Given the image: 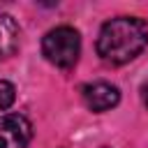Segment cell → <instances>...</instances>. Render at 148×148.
Segmentation results:
<instances>
[{"label":"cell","mask_w":148,"mask_h":148,"mask_svg":"<svg viewBox=\"0 0 148 148\" xmlns=\"http://www.w3.org/2000/svg\"><path fill=\"white\" fill-rule=\"evenodd\" d=\"M32 139V125L23 113L0 116V148H25Z\"/></svg>","instance_id":"3"},{"label":"cell","mask_w":148,"mask_h":148,"mask_svg":"<svg viewBox=\"0 0 148 148\" xmlns=\"http://www.w3.org/2000/svg\"><path fill=\"white\" fill-rule=\"evenodd\" d=\"M148 44V23L139 16H116L99 28L97 56L109 65L134 60Z\"/></svg>","instance_id":"1"},{"label":"cell","mask_w":148,"mask_h":148,"mask_svg":"<svg viewBox=\"0 0 148 148\" xmlns=\"http://www.w3.org/2000/svg\"><path fill=\"white\" fill-rule=\"evenodd\" d=\"M21 42V28L12 14H0V60L16 53Z\"/></svg>","instance_id":"5"},{"label":"cell","mask_w":148,"mask_h":148,"mask_svg":"<svg viewBox=\"0 0 148 148\" xmlns=\"http://www.w3.org/2000/svg\"><path fill=\"white\" fill-rule=\"evenodd\" d=\"M102 148H109V146H102Z\"/></svg>","instance_id":"8"},{"label":"cell","mask_w":148,"mask_h":148,"mask_svg":"<svg viewBox=\"0 0 148 148\" xmlns=\"http://www.w3.org/2000/svg\"><path fill=\"white\" fill-rule=\"evenodd\" d=\"M16 99V88L12 81H5L0 79V111H7Z\"/></svg>","instance_id":"6"},{"label":"cell","mask_w":148,"mask_h":148,"mask_svg":"<svg viewBox=\"0 0 148 148\" xmlns=\"http://www.w3.org/2000/svg\"><path fill=\"white\" fill-rule=\"evenodd\" d=\"M42 53L51 65H56L60 69L72 67L81 53L79 30H74L72 25H58V28L49 30L42 39Z\"/></svg>","instance_id":"2"},{"label":"cell","mask_w":148,"mask_h":148,"mask_svg":"<svg viewBox=\"0 0 148 148\" xmlns=\"http://www.w3.org/2000/svg\"><path fill=\"white\" fill-rule=\"evenodd\" d=\"M81 97H83V104L95 111V113H104L113 106H118L120 102V90L109 83V81H92V83H86L81 88Z\"/></svg>","instance_id":"4"},{"label":"cell","mask_w":148,"mask_h":148,"mask_svg":"<svg viewBox=\"0 0 148 148\" xmlns=\"http://www.w3.org/2000/svg\"><path fill=\"white\" fill-rule=\"evenodd\" d=\"M141 99H143V104H146V109H148V83L141 86Z\"/></svg>","instance_id":"7"}]
</instances>
